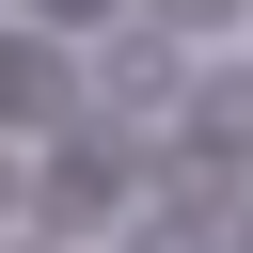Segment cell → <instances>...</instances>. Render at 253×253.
Segmentation results:
<instances>
[{
  "instance_id": "obj_7",
  "label": "cell",
  "mask_w": 253,
  "mask_h": 253,
  "mask_svg": "<svg viewBox=\"0 0 253 253\" xmlns=\"http://www.w3.org/2000/svg\"><path fill=\"white\" fill-rule=\"evenodd\" d=\"M63 16H111V0H63Z\"/></svg>"
},
{
  "instance_id": "obj_6",
  "label": "cell",
  "mask_w": 253,
  "mask_h": 253,
  "mask_svg": "<svg viewBox=\"0 0 253 253\" xmlns=\"http://www.w3.org/2000/svg\"><path fill=\"white\" fill-rule=\"evenodd\" d=\"M221 16H237V0H158V32H221Z\"/></svg>"
},
{
  "instance_id": "obj_4",
  "label": "cell",
  "mask_w": 253,
  "mask_h": 253,
  "mask_svg": "<svg viewBox=\"0 0 253 253\" xmlns=\"http://www.w3.org/2000/svg\"><path fill=\"white\" fill-rule=\"evenodd\" d=\"M47 95H63V63H47L32 32H0V111H47Z\"/></svg>"
},
{
  "instance_id": "obj_1",
  "label": "cell",
  "mask_w": 253,
  "mask_h": 253,
  "mask_svg": "<svg viewBox=\"0 0 253 253\" xmlns=\"http://www.w3.org/2000/svg\"><path fill=\"white\" fill-rule=\"evenodd\" d=\"M111 206H126V158H111V142H95V158H47V174H32V221H111Z\"/></svg>"
},
{
  "instance_id": "obj_5",
  "label": "cell",
  "mask_w": 253,
  "mask_h": 253,
  "mask_svg": "<svg viewBox=\"0 0 253 253\" xmlns=\"http://www.w3.org/2000/svg\"><path fill=\"white\" fill-rule=\"evenodd\" d=\"M126 253H206V206L190 221H126Z\"/></svg>"
},
{
  "instance_id": "obj_2",
  "label": "cell",
  "mask_w": 253,
  "mask_h": 253,
  "mask_svg": "<svg viewBox=\"0 0 253 253\" xmlns=\"http://www.w3.org/2000/svg\"><path fill=\"white\" fill-rule=\"evenodd\" d=\"M190 174H253V79H206V111H190Z\"/></svg>"
},
{
  "instance_id": "obj_3",
  "label": "cell",
  "mask_w": 253,
  "mask_h": 253,
  "mask_svg": "<svg viewBox=\"0 0 253 253\" xmlns=\"http://www.w3.org/2000/svg\"><path fill=\"white\" fill-rule=\"evenodd\" d=\"M174 79H190V63H174V47H158V32H126V47H111V111H158V95H174Z\"/></svg>"
}]
</instances>
